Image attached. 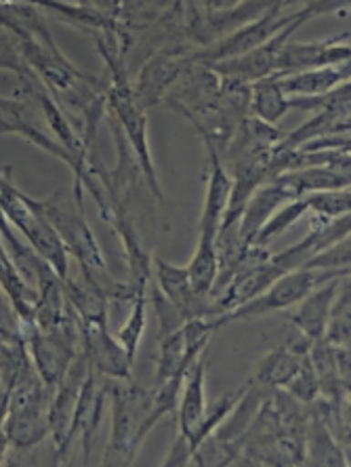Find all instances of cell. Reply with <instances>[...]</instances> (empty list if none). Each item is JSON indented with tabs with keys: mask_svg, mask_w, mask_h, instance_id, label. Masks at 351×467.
Instances as JSON below:
<instances>
[{
	"mask_svg": "<svg viewBox=\"0 0 351 467\" xmlns=\"http://www.w3.org/2000/svg\"><path fill=\"white\" fill-rule=\"evenodd\" d=\"M343 278L326 280V283L315 286L305 299L299 301V307L291 314V327L294 331H299L303 337H307L309 341H320L325 337L330 312H333L335 299L336 295H339Z\"/></svg>",
	"mask_w": 351,
	"mask_h": 467,
	"instance_id": "17",
	"label": "cell"
},
{
	"mask_svg": "<svg viewBox=\"0 0 351 467\" xmlns=\"http://www.w3.org/2000/svg\"><path fill=\"white\" fill-rule=\"evenodd\" d=\"M146 327H148V291H141L135 295L133 301H130V314L127 322L119 328V333L114 335L133 360L137 358V349L141 346Z\"/></svg>",
	"mask_w": 351,
	"mask_h": 467,
	"instance_id": "27",
	"label": "cell"
},
{
	"mask_svg": "<svg viewBox=\"0 0 351 467\" xmlns=\"http://www.w3.org/2000/svg\"><path fill=\"white\" fill-rule=\"evenodd\" d=\"M106 404H108V379L106 377L98 375L91 368L88 370L85 383H82L78 402H76V409H74L70 431H67L64 449H61L55 465L66 462L67 452H70L72 444L76 441H80L82 452H85V462H88V457H91V451H93V444H95V438H98V431L101 428Z\"/></svg>",
	"mask_w": 351,
	"mask_h": 467,
	"instance_id": "7",
	"label": "cell"
},
{
	"mask_svg": "<svg viewBox=\"0 0 351 467\" xmlns=\"http://www.w3.org/2000/svg\"><path fill=\"white\" fill-rule=\"evenodd\" d=\"M11 452V442H9V436H6V431L3 425H0V465L6 463V457H9Z\"/></svg>",
	"mask_w": 351,
	"mask_h": 467,
	"instance_id": "36",
	"label": "cell"
},
{
	"mask_svg": "<svg viewBox=\"0 0 351 467\" xmlns=\"http://www.w3.org/2000/svg\"><path fill=\"white\" fill-rule=\"evenodd\" d=\"M24 343L43 381L46 386L57 388L59 381L64 379L67 367L76 358V354L66 346H61L51 335L40 331L34 322H24Z\"/></svg>",
	"mask_w": 351,
	"mask_h": 467,
	"instance_id": "15",
	"label": "cell"
},
{
	"mask_svg": "<svg viewBox=\"0 0 351 467\" xmlns=\"http://www.w3.org/2000/svg\"><path fill=\"white\" fill-rule=\"evenodd\" d=\"M343 276H349V274L305 270V267H299V270L284 274V276L278 278L270 288H265V291L257 295V297L246 301L244 306L219 316L215 320L219 328H223L225 325H232V322H238V320H257V318H263L267 314L288 310V307L297 306L299 301L305 299L318 285L326 283V280L343 278Z\"/></svg>",
	"mask_w": 351,
	"mask_h": 467,
	"instance_id": "6",
	"label": "cell"
},
{
	"mask_svg": "<svg viewBox=\"0 0 351 467\" xmlns=\"http://www.w3.org/2000/svg\"><path fill=\"white\" fill-rule=\"evenodd\" d=\"M282 389H284L288 396L294 398V400L301 404H312L314 400H318L320 398L318 377H315V373H314L312 362H309L307 354L303 356L301 367L297 368V373L293 375V379L288 381Z\"/></svg>",
	"mask_w": 351,
	"mask_h": 467,
	"instance_id": "31",
	"label": "cell"
},
{
	"mask_svg": "<svg viewBox=\"0 0 351 467\" xmlns=\"http://www.w3.org/2000/svg\"><path fill=\"white\" fill-rule=\"evenodd\" d=\"M0 133H6V135H15V129L11 127V122L6 120L3 114H0Z\"/></svg>",
	"mask_w": 351,
	"mask_h": 467,
	"instance_id": "37",
	"label": "cell"
},
{
	"mask_svg": "<svg viewBox=\"0 0 351 467\" xmlns=\"http://www.w3.org/2000/svg\"><path fill=\"white\" fill-rule=\"evenodd\" d=\"M307 213H309V209H307V202L303 196L297 198V201L286 202L284 207L274 213V215L270 217V222H267L263 228L259 230L257 238H254L253 244L267 246L274 238H278L280 234H284L286 230H291L294 223L301 222L303 215H307Z\"/></svg>",
	"mask_w": 351,
	"mask_h": 467,
	"instance_id": "29",
	"label": "cell"
},
{
	"mask_svg": "<svg viewBox=\"0 0 351 467\" xmlns=\"http://www.w3.org/2000/svg\"><path fill=\"white\" fill-rule=\"evenodd\" d=\"M151 306H154L156 318H158V339L167 337V335L179 331L185 325L183 316L177 312V307L164 297L160 288L151 285Z\"/></svg>",
	"mask_w": 351,
	"mask_h": 467,
	"instance_id": "32",
	"label": "cell"
},
{
	"mask_svg": "<svg viewBox=\"0 0 351 467\" xmlns=\"http://www.w3.org/2000/svg\"><path fill=\"white\" fill-rule=\"evenodd\" d=\"M0 286L9 295L13 307H15L22 322H34V310H36L38 293L36 288L26 283V278L19 274L17 265L6 253L3 238H0Z\"/></svg>",
	"mask_w": 351,
	"mask_h": 467,
	"instance_id": "23",
	"label": "cell"
},
{
	"mask_svg": "<svg viewBox=\"0 0 351 467\" xmlns=\"http://www.w3.org/2000/svg\"><path fill=\"white\" fill-rule=\"evenodd\" d=\"M0 173H3V169H0Z\"/></svg>",
	"mask_w": 351,
	"mask_h": 467,
	"instance_id": "39",
	"label": "cell"
},
{
	"mask_svg": "<svg viewBox=\"0 0 351 467\" xmlns=\"http://www.w3.org/2000/svg\"><path fill=\"white\" fill-rule=\"evenodd\" d=\"M303 198H305L309 213H314L318 219H326V222H333V219L349 215L351 211L349 188L314 192V194H305Z\"/></svg>",
	"mask_w": 351,
	"mask_h": 467,
	"instance_id": "30",
	"label": "cell"
},
{
	"mask_svg": "<svg viewBox=\"0 0 351 467\" xmlns=\"http://www.w3.org/2000/svg\"><path fill=\"white\" fill-rule=\"evenodd\" d=\"M49 407L51 404H36L6 415L3 428L9 436L13 452L30 455L49 436Z\"/></svg>",
	"mask_w": 351,
	"mask_h": 467,
	"instance_id": "18",
	"label": "cell"
},
{
	"mask_svg": "<svg viewBox=\"0 0 351 467\" xmlns=\"http://www.w3.org/2000/svg\"><path fill=\"white\" fill-rule=\"evenodd\" d=\"M3 343H5V341H3V339H0V346H3Z\"/></svg>",
	"mask_w": 351,
	"mask_h": 467,
	"instance_id": "38",
	"label": "cell"
},
{
	"mask_svg": "<svg viewBox=\"0 0 351 467\" xmlns=\"http://www.w3.org/2000/svg\"><path fill=\"white\" fill-rule=\"evenodd\" d=\"M85 198L66 196V192L57 190L49 198H30L27 202L46 219V223L57 232L64 243L67 255H74L80 265V274L98 285L109 301H133L135 291L129 283H120L109 272L108 261L103 257L101 246L85 217Z\"/></svg>",
	"mask_w": 351,
	"mask_h": 467,
	"instance_id": "1",
	"label": "cell"
},
{
	"mask_svg": "<svg viewBox=\"0 0 351 467\" xmlns=\"http://www.w3.org/2000/svg\"><path fill=\"white\" fill-rule=\"evenodd\" d=\"M301 267L305 270H325V272H346L349 274V238L341 240L339 244L318 253L312 259H307Z\"/></svg>",
	"mask_w": 351,
	"mask_h": 467,
	"instance_id": "33",
	"label": "cell"
},
{
	"mask_svg": "<svg viewBox=\"0 0 351 467\" xmlns=\"http://www.w3.org/2000/svg\"><path fill=\"white\" fill-rule=\"evenodd\" d=\"M202 137V135H201ZM206 150H209V173H206V194L204 209L201 219V236L202 238H219L222 222L230 201L232 192V175L227 173V167L222 161V154L215 148L209 137H202Z\"/></svg>",
	"mask_w": 351,
	"mask_h": 467,
	"instance_id": "14",
	"label": "cell"
},
{
	"mask_svg": "<svg viewBox=\"0 0 351 467\" xmlns=\"http://www.w3.org/2000/svg\"><path fill=\"white\" fill-rule=\"evenodd\" d=\"M64 291L66 297L74 307L76 316L85 322H103L108 320V307L109 297L101 288L91 283L85 274H80L78 278L67 276L64 280Z\"/></svg>",
	"mask_w": 351,
	"mask_h": 467,
	"instance_id": "22",
	"label": "cell"
},
{
	"mask_svg": "<svg viewBox=\"0 0 351 467\" xmlns=\"http://www.w3.org/2000/svg\"><path fill=\"white\" fill-rule=\"evenodd\" d=\"M80 349L87 356L88 367L98 375L106 377V379H133L135 360L120 346V341L109 333L108 320H80Z\"/></svg>",
	"mask_w": 351,
	"mask_h": 467,
	"instance_id": "9",
	"label": "cell"
},
{
	"mask_svg": "<svg viewBox=\"0 0 351 467\" xmlns=\"http://www.w3.org/2000/svg\"><path fill=\"white\" fill-rule=\"evenodd\" d=\"M151 400H154V388H143L133 379H108L112 431H109L103 465H130L135 462L137 451L150 436L148 417Z\"/></svg>",
	"mask_w": 351,
	"mask_h": 467,
	"instance_id": "2",
	"label": "cell"
},
{
	"mask_svg": "<svg viewBox=\"0 0 351 467\" xmlns=\"http://www.w3.org/2000/svg\"><path fill=\"white\" fill-rule=\"evenodd\" d=\"M288 6L291 5L272 3V6L263 13V16H259L257 19H253V22L238 27L236 32H232L230 36L222 38L219 43L206 47V49L190 53V59L196 61V64L212 66L219 64V61L243 57V55L259 49V47L265 45L272 36H276L280 30L299 22V19H314L318 16H330V13H336L339 9H347L346 3H309L303 6L301 11L286 13Z\"/></svg>",
	"mask_w": 351,
	"mask_h": 467,
	"instance_id": "3",
	"label": "cell"
},
{
	"mask_svg": "<svg viewBox=\"0 0 351 467\" xmlns=\"http://www.w3.org/2000/svg\"><path fill=\"white\" fill-rule=\"evenodd\" d=\"M106 112L108 119L116 122V127L122 130L129 143L130 152L135 154V161L139 164L143 180L148 182L151 196L158 202L164 201L160 182L151 161L150 141H148V112L135 99L133 82L129 74H116L109 77V85L106 88Z\"/></svg>",
	"mask_w": 351,
	"mask_h": 467,
	"instance_id": "4",
	"label": "cell"
},
{
	"mask_svg": "<svg viewBox=\"0 0 351 467\" xmlns=\"http://www.w3.org/2000/svg\"><path fill=\"white\" fill-rule=\"evenodd\" d=\"M330 133H349V104L339 108H326L315 112V116H312L305 125H301L299 129H294L293 133H286L282 137V141L274 150L293 152V150L301 148L303 143Z\"/></svg>",
	"mask_w": 351,
	"mask_h": 467,
	"instance_id": "21",
	"label": "cell"
},
{
	"mask_svg": "<svg viewBox=\"0 0 351 467\" xmlns=\"http://www.w3.org/2000/svg\"><path fill=\"white\" fill-rule=\"evenodd\" d=\"M286 185L288 190L294 192V196L314 194V192H328V190H347L351 183L349 173H339L330 169H299L288 171L274 177Z\"/></svg>",
	"mask_w": 351,
	"mask_h": 467,
	"instance_id": "26",
	"label": "cell"
},
{
	"mask_svg": "<svg viewBox=\"0 0 351 467\" xmlns=\"http://www.w3.org/2000/svg\"><path fill=\"white\" fill-rule=\"evenodd\" d=\"M190 66V53L183 47H169V49L154 51L141 66L133 85L135 99L146 109L154 108L169 98V88L181 80L185 67Z\"/></svg>",
	"mask_w": 351,
	"mask_h": 467,
	"instance_id": "8",
	"label": "cell"
},
{
	"mask_svg": "<svg viewBox=\"0 0 351 467\" xmlns=\"http://www.w3.org/2000/svg\"><path fill=\"white\" fill-rule=\"evenodd\" d=\"M151 276H154V285L177 307L185 322L196 318H219L217 304L209 295H198L194 291L185 265H175L160 257H154Z\"/></svg>",
	"mask_w": 351,
	"mask_h": 467,
	"instance_id": "10",
	"label": "cell"
},
{
	"mask_svg": "<svg viewBox=\"0 0 351 467\" xmlns=\"http://www.w3.org/2000/svg\"><path fill=\"white\" fill-rule=\"evenodd\" d=\"M88 370H91V367H88L87 356L82 354L80 349L70 367H67L64 379H61L59 386L55 388V394L49 407V436L55 449L53 463L57 462L59 452L64 449L67 431H70V425H72L76 402H78L82 383H85Z\"/></svg>",
	"mask_w": 351,
	"mask_h": 467,
	"instance_id": "13",
	"label": "cell"
},
{
	"mask_svg": "<svg viewBox=\"0 0 351 467\" xmlns=\"http://www.w3.org/2000/svg\"><path fill=\"white\" fill-rule=\"evenodd\" d=\"M291 104L288 98L282 93L278 85V74L261 78L251 85V116L259 119L265 125L276 127L284 119Z\"/></svg>",
	"mask_w": 351,
	"mask_h": 467,
	"instance_id": "25",
	"label": "cell"
},
{
	"mask_svg": "<svg viewBox=\"0 0 351 467\" xmlns=\"http://www.w3.org/2000/svg\"><path fill=\"white\" fill-rule=\"evenodd\" d=\"M0 70L17 74L19 78H30L34 77L30 67L22 57V51H19V45L15 36H11L9 32H0Z\"/></svg>",
	"mask_w": 351,
	"mask_h": 467,
	"instance_id": "34",
	"label": "cell"
},
{
	"mask_svg": "<svg viewBox=\"0 0 351 467\" xmlns=\"http://www.w3.org/2000/svg\"><path fill=\"white\" fill-rule=\"evenodd\" d=\"M343 82H349V64L278 77V85L286 98H320L335 91Z\"/></svg>",
	"mask_w": 351,
	"mask_h": 467,
	"instance_id": "20",
	"label": "cell"
},
{
	"mask_svg": "<svg viewBox=\"0 0 351 467\" xmlns=\"http://www.w3.org/2000/svg\"><path fill=\"white\" fill-rule=\"evenodd\" d=\"M0 339L6 343L24 341V322L3 286H0Z\"/></svg>",
	"mask_w": 351,
	"mask_h": 467,
	"instance_id": "35",
	"label": "cell"
},
{
	"mask_svg": "<svg viewBox=\"0 0 351 467\" xmlns=\"http://www.w3.org/2000/svg\"><path fill=\"white\" fill-rule=\"evenodd\" d=\"M299 196H294L293 190H288L284 183L278 180L265 182L261 188L251 196V201L246 202L243 217L238 223V236L240 243L244 246H251L257 238L259 230L270 222V217L278 209L284 207L286 202L297 201Z\"/></svg>",
	"mask_w": 351,
	"mask_h": 467,
	"instance_id": "16",
	"label": "cell"
},
{
	"mask_svg": "<svg viewBox=\"0 0 351 467\" xmlns=\"http://www.w3.org/2000/svg\"><path fill=\"white\" fill-rule=\"evenodd\" d=\"M312 22V19H299L291 26H286L284 30H280L276 36H272L265 45H261L259 49L243 55V57H233L227 61H219V64L209 66L212 72H217L222 78H236L243 82H257L261 78L272 77L276 74V64L282 49L288 40H293V34L299 30L303 24Z\"/></svg>",
	"mask_w": 351,
	"mask_h": 467,
	"instance_id": "11",
	"label": "cell"
},
{
	"mask_svg": "<svg viewBox=\"0 0 351 467\" xmlns=\"http://www.w3.org/2000/svg\"><path fill=\"white\" fill-rule=\"evenodd\" d=\"M351 314H349V280L343 278L339 295H336L333 312H330L325 339L333 348H349Z\"/></svg>",
	"mask_w": 351,
	"mask_h": 467,
	"instance_id": "28",
	"label": "cell"
},
{
	"mask_svg": "<svg viewBox=\"0 0 351 467\" xmlns=\"http://www.w3.org/2000/svg\"><path fill=\"white\" fill-rule=\"evenodd\" d=\"M349 34L343 32L341 36L314 40V43H294L288 40L282 49L276 74L278 77H288L305 70H315V67H330L349 64Z\"/></svg>",
	"mask_w": 351,
	"mask_h": 467,
	"instance_id": "12",
	"label": "cell"
},
{
	"mask_svg": "<svg viewBox=\"0 0 351 467\" xmlns=\"http://www.w3.org/2000/svg\"><path fill=\"white\" fill-rule=\"evenodd\" d=\"M0 211L9 219L26 243L49 264L61 280H67V251L46 219L27 202V194L11 182V167L3 169L0 173Z\"/></svg>",
	"mask_w": 351,
	"mask_h": 467,
	"instance_id": "5",
	"label": "cell"
},
{
	"mask_svg": "<svg viewBox=\"0 0 351 467\" xmlns=\"http://www.w3.org/2000/svg\"><path fill=\"white\" fill-rule=\"evenodd\" d=\"M0 386H3V383H0Z\"/></svg>",
	"mask_w": 351,
	"mask_h": 467,
	"instance_id": "40",
	"label": "cell"
},
{
	"mask_svg": "<svg viewBox=\"0 0 351 467\" xmlns=\"http://www.w3.org/2000/svg\"><path fill=\"white\" fill-rule=\"evenodd\" d=\"M303 356L305 354H294L286 346L272 349L257 362L251 381L267 389H282L297 373Z\"/></svg>",
	"mask_w": 351,
	"mask_h": 467,
	"instance_id": "24",
	"label": "cell"
},
{
	"mask_svg": "<svg viewBox=\"0 0 351 467\" xmlns=\"http://www.w3.org/2000/svg\"><path fill=\"white\" fill-rule=\"evenodd\" d=\"M307 407V423H305V465H333L347 467L349 457L339 441L328 430V425L322 421V417L315 413L312 404Z\"/></svg>",
	"mask_w": 351,
	"mask_h": 467,
	"instance_id": "19",
	"label": "cell"
}]
</instances>
